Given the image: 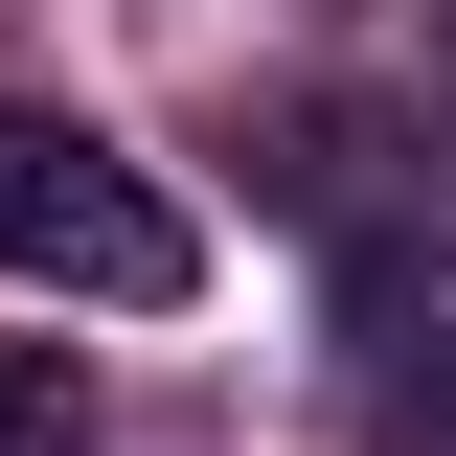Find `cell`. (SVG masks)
<instances>
[{
    "label": "cell",
    "mask_w": 456,
    "mask_h": 456,
    "mask_svg": "<svg viewBox=\"0 0 456 456\" xmlns=\"http://www.w3.org/2000/svg\"><path fill=\"white\" fill-rule=\"evenodd\" d=\"M0 274L23 297H92V320H183V297H206V228L114 160L92 114L0 92Z\"/></svg>",
    "instance_id": "cell-1"
},
{
    "label": "cell",
    "mask_w": 456,
    "mask_h": 456,
    "mask_svg": "<svg viewBox=\"0 0 456 456\" xmlns=\"http://www.w3.org/2000/svg\"><path fill=\"white\" fill-rule=\"evenodd\" d=\"M92 434V365H69V342H0V456H69Z\"/></svg>",
    "instance_id": "cell-2"
}]
</instances>
